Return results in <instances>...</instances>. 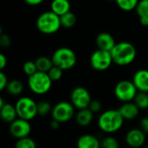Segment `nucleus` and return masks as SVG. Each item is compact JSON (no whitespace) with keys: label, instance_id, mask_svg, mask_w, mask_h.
Listing matches in <instances>:
<instances>
[{"label":"nucleus","instance_id":"nucleus-14","mask_svg":"<svg viewBox=\"0 0 148 148\" xmlns=\"http://www.w3.org/2000/svg\"><path fill=\"white\" fill-rule=\"evenodd\" d=\"M95 43L99 49L106 51H111L116 44L114 36L108 32H101L97 35Z\"/></svg>","mask_w":148,"mask_h":148},{"label":"nucleus","instance_id":"nucleus-4","mask_svg":"<svg viewBox=\"0 0 148 148\" xmlns=\"http://www.w3.org/2000/svg\"><path fill=\"white\" fill-rule=\"evenodd\" d=\"M55 66L64 70L74 68L77 62V56L75 51L68 47H62L56 49L51 56Z\"/></svg>","mask_w":148,"mask_h":148},{"label":"nucleus","instance_id":"nucleus-8","mask_svg":"<svg viewBox=\"0 0 148 148\" xmlns=\"http://www.w3.org/2000/svg\"><path fill=\"white\" fill-rule=\"evenodd\" d=\"M75 110V108L71 102L60 101L53 107L51 116L53 120H56L60 123H66L74 117Z\"/></svg>","mask_w":148,"mask_h":148},{"label":"nucleus","instance_id":"nucleus-32","mask_svg":"<svg viewBox=\"0 0 148 148\" xmlns=\"http://www.w3.org/2000/svg\"><path fill=\"white\" fill-rule=\"evenodd\" d=\"M11 40L10 36L6 34H1L0 36V45L3 48H7L10 45Z\"/></svg>","mask_w":148,"mask_h":148},{"label":"nucleus","instance_id":"nucleus-25","mask_svg":"<svg viewBox=\"0 0 148 148\" xmlns=\"http://www.w3.org/2000/svg\"><path fill=\"white\" fill-rule=\"evenodd\" d=\"M53 107L47 101H41L37 102V115L46 116L52 112Z\"/></svg>","mask_w":148,"mask_h":148},{"label":"nucleus","instance_id":"nucleus-18","mask_svg":"<svg viewBox=\"0 0 148 148\" xmlns=\"http://www.w3.org/2000/svg\"><path fill=\"white\" fill-rule=\"evenodd\" d=\"M71 3L69 0H52L50 3V10L59 16L70 11Z\"/></svg>","mask_w":148,"mask_h":148},{"label":"nucleus","instance_id":"nucleus-23","mask_svg":"<svg viewBox=\"0 0 148 148\" xmlns=\"http://www.w3.org/2000/svg\"><path fill=\"white\" fill-rule=\"evenodd\" d=\"M134 102L140 110H145L148 108V93L146 92H138L136 95Z\"/></svg>","mask_w":148,"mask_h":148},{"label":"nucleus","instance_id":"nucleus-7","mask_svg":"<svg viewBox=\"0 0 148 148\" xmlns=\"http://www.w3.org/2000/svg\"><path fill=\"white\" fill-rule=\"evenodd\" d=\"M138 92L139 91L134 84L133 81L122 80L119 82L114 87L115 97L123 103L134 101Z\"/></svg>","mask_w":148,"mask_h":148},{"label":"nucleus","instance_id":"nucleus-12","mask_svg":"<svg viewBox=\"0 0 148 148\" xmlns=\"http://www.w3.org/2000/svg\"><path fill=\"white\" fill-rule=\"evenodd\" d=\"M146 139V134L140 128L130 129L125 136L126 143L132 148L141 147L145 144Z\"/></svg>","mask_w":148,"mask_h":148},{"label":"nucleus","instance_id":"nucleus-19","mask_svg":"<svg viewBox=\"0 0 148 148\" xmlns=\"http://www.w3.org/2000/svg\"><path fill=\"white\" fill-rule=\"evenodd\" d=\"M94 119V113L88 108L78 110L75 115L76 123L81 127H87L90 125Z\"/></svg>","mask_w":148,"mask_h":148},{"label":"nucleus","instance_id":"nucleus-17","mask_svg":"<svg viewBox=\"0 0 148 148\" xmlns=\"http://www.w3.org/2000/svg\"><path fill=\"white\" fill-rule=\"evenodd\" d=\"M0 116L3 122L10 124L17 119L18 117L15 105L13 106L12 104L6 102L2 108H0Z\"/></svg>","mask_w":148,"mask_h":148},{"label":"nucleus","instance_id":"nucleus-1","mask_svg":"<svg viewBox=\"0 0 148 148\" xmlns=\"http://www.w3.org/2000/svg\"><path fill=\"white\" fill-rule=\"evenodd\" d=\"M113 62L119 66H127L134 62L137 51L134 44L129 42H120L110 51Z\"/></svg>","mask_w":148,"mask_h":148},{"label":"nucleus","instance_id":"nucleus-9","mask_svg":"<svg viewBox=\"0 0 148 148\" xmlns=\"http://www.w3.org/2000/svg\"><path fill=\"white\" fill-rule=\"evenodd\" d=\"M89 62L91 67L97 71H105L114 63L110 51L97 49L90 56Z\"/></svg>","mask_w":148,"mask_h":148},{"label":"nucleus","instance_id":"nucleus-39","mask_svg":"<svg viewBox=\"0 0 148 148\" xmlns=\"http://www.w3.org/2000/svg\"><path fill=\"white\" fill-rule=\"evenodd\" d=\"M5 103H6V102H4L3 99V98H0V108H2Z\"/></svg>","mask_w":148,"mask_h":148},{"label":"nucleus","instance_id":"nucleus-36","mask_svg":"<svg viewBox=\"0 0 148 148\" xmlns=\"http://www.w3.org/2000/svg\"><path fill=\"white\" fill-rule=\"evenodd\" d=\"M23 1L30 6H36L43 3L44 0H23Z\"/></svg>","mask_w":148,"mask_h":148},{"label":"nucleus","instance_id":"nucleus-11","mask_svg":"<svg viewBox=\"0 0 148 148\" xmlns=\"http://www.w3.org/2000/svg\"><path fill=\"white\" fill-rule=\"evenodd\" d=\"M30 132L31 126L29 121L17 118L10 124V133L14 138L17 140L29 137Z\"/></svg>","mask_w":148,"mask_h":148},{"label":"nucleus","instance_id":"nucleus-20","mask_svg":"<svg viewBox=\"0 0 148 148\" xmlns=\"http://www.w3.org/2000/svg\"><path fill=\"white\" fill-rule=\"evenodd\" d=\"M36 68H37V71H41V72H45L48 73L49 71V69L54 66L53 61L51 58L45 56H41L39 57H37L35 61Z\"/></svg>","mask_w":148,"mask_h":148},{"label":"nucleus","instance_id":"nucleus-38","mask_svg":"<svg viewBox=\"0 0 148 148\" xmlns=\"http://www.w3.org/2000/svg\"><path fill=\"white\" fill-rule=\"evenodd\" d=\"M140 22L143 26H148V16H140Z\"/></svg>","mask_w":148,"mask_h":148},{"label":"nucleus","instance_id":"nucleus-21","mask_svg":"<svg viewBox=\"0 0 148 148\" xmlns=\"http://www.w3.org/2000/svg\"><path fill=\"white\" fill-rule=\"evenodd\" d=\"M5 89L10 95L18 96L23 91V84L19 80H16V79L11 80V81H9V83Z\"/></svg>","mask_w":148,"mask_h":148},{"label":"nucleus","instance_id":"nucleus-3","mask_svg":"<svg viewBox=\"0 0 148 148\" xmlns=\"http://www.w3.org/2000/svg\"><path fill=\"white\" fill-rule=\"evenodd\" d=\"M36 25L41 33L44 35H52L56 33L62 27L61 18L52 10L44 11L37 17Z\"/></svg>","mask_w":148,"mask_h":148},{"label":"nucleus","instance_id":"nucleus-33","mask_svg":"<svg viewBox=\"0 0 148 148\" xmlns=\"http://www.w3.org/2000/svg\"><path fill=\"white\" fill-rule=\"evenodd\" d=\"M8 83H9V80L7 78V75L3 71H1L0 72V90L1 91L4 90Z\"/></svg>","mask_w":148,"mask_h":148},{"label":"nucleus","instance_id":"nucleus-34","mask_svg":"<svg viewBox=\"0 0 148 148\" xmlns=\"http://www.w3.org/2000/svg\"><path fill=\"white\" fill-rule=\"evenodd\" d=\"M140 128L145 133L148 134V117H144L140 121Z\"/></svg>","mask_w":148,"mask_h":148},{"label":"nucleus","instance_id":"nucleus-29","mask_svg":"<svg viewBox=\"0 0 148 148\" xmlns=\"http://www.w3.org/2000/svg\"><path fill=\"white\" fill-rule=\"evenodd\" d=\"M23 70L24 72V74L26 75L30 76L33 74H35L36 72H37V68L36 65V62L33 61H27L24 62L23 66Z\"/></svg>","mask_w":148,"mask_h":148},{"label":"nucleus","instance_id":"nucleus-2","mask_svg":"<svg viewBox=\"0 0 148 148\" xmlns=\"http://www.w3.org/2000/svg\"><path fill=\"white\" fill-rule=\"evenodd\" d=\"M124 121L119 109H108L99 116L98 126L102 132L106 134H114L122 127Z\"/></svg>","mask_w":148,"mask_h":148},{"label":"nucleus","instance_id":"nucleus-37","mask_svg":"<svg viewBox=\"0 0 148 148\" xmlns=\"http://www.w3.org/2000/svg\"><path fill=\"white\" fill-rule=\"evenodd\" d=\"M60 125H61V123H60L59 121H56V120H53V119H52V121H51V122H50V124H49L50 127H51L53 130L58 129L59 127H60Z\"/></svg>","mask_w":148,"mask_h":148},{"label":"nucleus","instance_id":"nucleus-22","mask_svg":"<svg viewBox=\"0 0 148 148\" xmlns=\"http://www.w3.org/2000/svg\"><path fill=\"white\" fill-rule=\"evenodd\" d=\"M61 18V24H62V27L65 28V29H70V28H73L75 23H76V21H77V18H76V16L71 12V11H69L67 12L66 14L62 15L60 16Z\"/></svg>","mask_w":148,"mask_h":148},{"label":"nucleus","instance_id":"nucleus-30","mask_svg":"<svg viewBox=\"0 0 148 148\" xmlns=\"http://www.w3.org/2000/svg\"><path fill=\"white\" fill-rule=\"evenodd\" d=\"M135 10L139 17L148 16V0H140Z\"/></svg>","mask_w":148,"mask_h":148},{"label":"nucleus","instance_id":"nucleus-6","mask_svg":"<svg viewBox=\"0 0 148 148\" xmlns=\"http://www.w3.org/2000/svg\"><path fill=\"white\" fill-rule=\"evenodd\" d=\"M15 107L18 118L29 121L37 116V102L30 97H20L16 101Z\"/></svg>","mask_w":148,"mask_h":148},{"label":"nucleus","instance_id":"nucleus-27","mask_svg":"<svg viewBox=\"0 0 148 148\" xmlns=\"http://www.w3.org/2000/svg\"><path fill=\"white\" fill-rule=\"evenodd\" d=\"M101 148H119L120 144L116 138L113 136H107L101 140Z\"/></svg>","mask_w":148,"mask_h":148},{"label":"nucleus","instance_id":"nucleus-15","mask_svg":"<svg viewBox=\"0 0 148 148\" xmlns=\"http://www.w3.org/2000/svg\"><path fill=\"white\" fill-rule=\"evenodd\" d=\"M140 109L133 101L125 102L119 108L121 114L122 115L124 120L127 121H132L137 118L140 114Z\"/></svg>","mask_w":148,"mask_h":148},{"label":"nucleus","instance_id":"nucleus-10","mask_svg":"<svg viewBox=\"0 0 148 148\" xmlns=\"http://www.w3.org/2000/svg\"><path fill=\"white\" fill-rule=\"evenodd\" d=\"M91 101V95L84 87H76L70 94V102L78 110L88 108Z\"/></svg>","mask_w":148,"mask_h":148},{"label":"nucleus","instance_id":"nucleus-31","mask_svg":"<svg viewBox=\"0 0 148 148\" xmlns=\"http://www.w3.org/2000/svg\"><path fill=\"white\" fill-rule=\"evenodd\" d=\"M88 108H89L94 114H95V113L101 112V108H102V105H101V103L100 102V101H98V100H92V101L90 102V105H89Z\"/></svg>","mask_w":148,"mask_h":148},{"label":"nucleus","instance_id":"nucleus-26","mask_svg":"<svg viewBox=\"0 0 148 148\" xmlns=\"http://www.w3.org/2000/svg\"><path fill=\"white\" fill-rule=\"evenodd\" d=\"M15 148H36V144L33 139L25 137L16 140Z\"/></svg>","mask_w":148,"mask_h":148},{"label":"nucleus","instance_id":"nucleus-28","mask_svg":"<svg viewBox=\"0 0 148 148\" xmlns=\"http://www.w3.org/2000/svg\"><path fill=\"white\" fill-rule=\"evenodd\" d=\"M48 75L52 80V82H57L62 79V75H63V70L54 65L48 72Z\"/></svg>","mask_w":148,"mask_h":148},{"label":"nucleus","instance_id":"nucleus-35","mask_svg":"<svg viewBox=\"0 0 148 148\" xmlns=\"http://www.w3.org/2000/svg\"><path fill=\"white\" fill-rule=\"evenodd\" d=\"M6 66H7V58L3 53H1L0 54V69H1V70H3Z\"/></svg>","mask_w":148,"mask_h":148},{"label":"nucleus","instance_id":"nucleus-16","mask_svg":"<svg viewBox=\"0 0 148 148\" xmlns=\"http://www.w3.org/2000/svg\"><path fill=\"white\" fill-rule=\"evenodd\" d=\"M76 147L77 148H101L99 139L90 134H86L79 137Z\"/></svg>","mask_w":148,"mask_h":148},{"label":"nucleus","instance_id":"nucleus-13","mask_svg":"<svg viewBox=\"0 0 148 148\" xmlns=\"http://www.w3.org/2000/svg\"><path fill=\"white\" fill-rule=\"evenodd\" d=\"M132 81L139 92L148 93V69H141L137 70Z\"/></svg>","mask_w":148,"mask_h":148},{"label":"nucleus","instance_id":"nucleus-5","mask_svg":"<svg viewBox=\"0 0 148 148\" xmlns=\"http://www.w3.org/2000/svg\"><path fill=\"white\" fill-rule=\"evenodd\" d=\"M52 80L48 73L37 71L28 77V86L32 93L37 95L47 94L52 87Z\"/></svg>","mask_w":148,"mask_h":148},{"label":"nucleus","instance_id":"nucleus-24","mask_svg":"<svg viewBox=\"0 0 148 148\" xmlns=\"http://www.w3.org/2000/svg\"><path fill=\"white\" fill-rule=\"evenodd\" d=\"M118 7L124 11H131L136 9L140 0H114Z\"/></svg>","mask_w":148,"mask_h":148},{"label":"nucleus","instance_id":"nucleus-40","mask_svg":"<svg viewBox=\"0 0 148 148\" xmlns=\"http://www.w3.org/2000/svg\"><path fill=\"white\" fill-rule=\"evenodd\" d=\"M108 1H113V0H108Z\"/></svg>","mask_w":148,"mask_h":148}]
</instances>
